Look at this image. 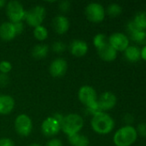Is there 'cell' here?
Wrapping results in <instances>:
<instances>
[{"mask_svg":"<svg viewBox=\"0 0 146 146\" xmlns=\"http://www.w3.org/2000/svg\"><path fill=\"white\" fill-rule=\"evenodd\" d=\"M90 124L93 131L102 135L110 133L115 126L113 117L106 112H101L93 115Z\"/></svg>","mask_w":146,"mask_h":146,"instance_id":"6da1fadb","label":"cell"},{"mask_svg":"<svg viewBox=\"0 0 146 146\" xmlns=\"http://www.w3.org/2000/svg\"><path fill=\"white\" fill-rule=\"evenodd\" d=\"M138 136L137 130L134 127L126 125L115 132L113 141L116 146H131L136 142Z\"/></svg>","mask_w":146,"mask_h":146,"instance_id":"7a4b0ae2","label":"cell"},{"mask_svg":"<svg viewBox=\"0 0 146 146\" xmlns=\"http://www.w3.org/2000/svg\"><path fill=\"white\" fill-rule=\"evenodd\" d=\"M83 125V118L78 114L71 113L63 117L61 121V130L67 136H71L80 133Z\"/></svg>","mask_w":146,"mask_h":146,"instance_id":"3957f363","label":"cell"},{"mask_svg":"<svg viewBox=\"0 0 146 146\" xmlns=\"http://www.w3.org/2000/svg\"><path fill=\"white\" fill-rule=\"evenodd\" d=\"M64 115L61 114H55L52 116L46 118L41 124V132L42 133L48 137L52 138L56 136L61 130V121Z\"/></svg>","mask_w":146,"mask_h":146,"instance_id":"277c9868","label":"cell"},{"mask_svg":"<svg viewBox=\"0 0 146 146\" xmlns=\"http://www.w3.org/2000/svg\"><path fill=\"white\" fill-rule=\"evenodd\" d=\"M6 15L9 21L12 23L22 21L26 15V10L23 8V5L16 0H11L7 2L5 6Z\"/></svg>","mask_w":146,"mask_h":146,"instance_id":"5b68a950","label":"cell"},{"mask_svg":"<svg viewBox=\"0 0 146 146\" xmlns=\"http://www.w3.org/2000/svg\"><path fill=\"white\" fill-rule=\"evenodd\" d=\"M46 9L41 5L34 6L29 10L26 11V15L24 20L26 22L34 28L42 25V22L46 17Z\"/></svg>","mask_w":146,"mask_h":146,"instance_id":"8992f818","label":"cell"},{"mask_svg":"<svg viewBox=\"0 0 146 146\" xmlns=\"http://www.w3.org/2000/svg\"><path fill=\"white\" fill-rule=\"evenodd\" d=\"M78 99L86 109L90 108L97 104V92L90 86H83L78 91Z\"/></svg>","mask_w":146,"mask_h":146,"instance_id":"52a82bcc","label":"cell"},{"mask_svg":"<svg viewBox=\"0 0 146 146\" xmlns=\"http://www.w3.org/2000/svg\"><path fill=\"white\" fill-rule=\"evenodd\" d=\"M85 15L90 22L100 23L106 15L104 7L99 3H90L85 8Z\"/></svg>","mask_w":146,"mask_h":146,"instance_id":"ba28073f","label":"cell"},{"mask_svg":"<svg viewBox=\"0 0 146 146\" xmlns=\"http://www.w3.org/2000/svg\"><path fill=\"white\" fill-rule=\"evenodd\" d=\"M14 127L16 133L22 137L28 136L33 130V121L26 114H20L14 121Z\"/></svg>","mask_w":146,"mask_h":146,"instance_id":"9c48e42d","label":"cell"},{"mask_svg":"<svg viewBox=\"0 0 146 146\" xmlns=\"http://www.w3.org/2000/svg\"><path fill=\"white\" fill-rule=\"evenodd\" d=\"M108 39V44L118 52L125 51L126 49L129 46V38L128 37L122 33H112Z\"/></svg>","mask_w":146,"mask_h":146,"instance_id":"30bf717a","label":"cell"},{"mask_svg":"<svg viewBox=\"0 0 146 146\" xmlns=\"http://www.w3.org/2000/svg\"><path fill=\"white\" fill-rule=\"evenodd\" d=\"M68 68L67 62L61 57L54 59L49 66V73L54 78L63 77Z\"/></svg>","mask_w":146,"mask_h":146,"instance_id":"8fae6325","label":"cell"},{"mask_svg":"<svg viewBox=\"0 0 146 146\" xmlns=\"http://www.w3.org/2000/svg\"><path fill=\"white\" fill-rule=\"evenodd\" d=\"M98 104L101 110L105 112L112 110L117 104V98L114 93L111 92H103L98 98Z\"/></svg>","mask_w":146,"mask_h":146,"instance_id":"7c38bea8","label":"cell"},{"mask_svg":"<svg viewBox=\"0 0 146 146\" xmlns=\"http://www.w3.org/2000/svg\"><path fill=\"white\" fill-rule=\"evenodd\" d=\"M69 48H70V51L71 55L77 57L84 56L89 50L88 44L84 40H82V39L72 40Z\"/></svg>","mask_w":146,"mask_h":146,"instance_id":"4fadbf2b","label":"cell"},{"mask_svg":"<svg viewBox=\"0 0 146 146\" xmlns=\"http://www.w3.org/2000/svg\"><path fill=\"white\" fill-rule=\"evenodd\" d=\"M17 36L14 24L10 21L3 22L0 25V38L3 41H10Z\"/></svg>","mask_w":146,"mask_h":146,"instance_id":"5bb4252c","label":"cell"},{"mask_svg":"<svg viewBox=\"0 0 146 146\" xmlns=\"http://www.w3.org/2000/svg\"><path fill=\"white\" fill-rule=\"evenodd\" d=\"M52 27L58 34H64L67 33L70 28L69 19L63 15H59L54 17L52 21Z\"/></svg>","mask_w":146,"mask_h":146,"instance_id":"9a60e30c","label":"cell"},{"mask_svg":"<svg viewBox=\"0 0 146 146\" xmlns=\"http://www.w3.org/2000/svg\"><path fill=\"white\" fill-rule=\"evenodd\" d=\"M15 99L9 95H0V115H8L15 108Z\"/></svg>","mask_w":146,"mask_h":146,"instance_id":"2e32d148","label":"cell"},{"mask_svg":"<svg viewBox=\"0 0 146 146\" xmlns=\"http://www.w3.org/2000/svg\"><path fill=\"white\" fill-rule=\"evenodd\" d=\"M99 56L105 62H113L117 57V51L108 43L97 50Z\"/></svg>","mask_w":146,"mask_h":146,"instance_id":"e0dca14e","label":"cell"},{"mask_svg":"<svg viewBox=\"0 0 146 146\" xmlns=\"http://www.w3.org/2000/svg\"><path fill=\"white\" fill-rule=\"evenodd\" d=\"M68 141L72 146H89V138L80 133L68 136Z\"/></svg>","mask_w":146,"mask_h":146,"instance_id":"ac0fdd59","label":"cell"},{"mask_svg":"<svg viewBox=\"0 0 146 146\" xmlns=\"http://www.w3.org/2000/svg\"><path fill=\"white\" fill-rule=\"evenodd\" d=\"M125 57L127 61L131 62H138L140 57V49L135 45H129L124 51Z\"/></svg>","mask_w":146,"mask_h":146,"instance_id":"d6986e66","label":"cell"},{"mask_svg":"<svg viewBox=\"0 0 146 146\" xmlns=\"http://www.w3.org/2000/svg\"><path fill=\"white\" fill-rule=\"evenodd\" d=\"M49 52V47L45 44H39L33 47L32 49V56L36 59H43L45 58Z\"/></svg>","mask_w":146,"mask_h":146,"instance_id":"ffe728a7","label":"cell"},{"mask_svg":"<svg viewBox=\"0 0 146 146\" xmlns=\"http://www.w3.org/2000/svg\"><path fill=\"white\" fill-rule=\"evenodd\" d=\"M132 21H133L135 26L138 27V29L146 31V12H144V11L138 12L135 15L133 20Z\"/></svg>","mask_w":146,"mask_h":146,"instance_id":"44dd1931","label":"cell"},{"mask_svg":"<svg viewBox=\"0 0 146 146\" xmlns=\"http://www.w3.org/2000/svg\"><path fill=\"white\" fill-rule=\"evenodd\" d=\"M33 33H34V37L39 41H44L48 37V30L43 25L34 27Z\"/></svg>","mask_w":146,"mask_h":146,"instance_id":"7402d4cb","label":"cell"},{"mask_svg":"<svg viewBox=\"0 0 146 146\" xmlns=\"http://www.w3.org/2000/svg\"><path fill=\"white\" fill-rule=\"evenodd\" d=\"M130 37L133 41H135L140 44H143L144 46L146 45V31L137 30V31L132 33L130 34Z\"/></svg>","mask_w":146,"mask_h":146,"instance_id":"603a6c76","label":"cell"},{"mask_svg":"<svg viewBox=\"0 0 146 146\" xmlns=\"http://www.w3.org/2000/svg\"><path fill=\"white\" fill-rule=\"evenodd\" d=\"M121 12H122V8L119 3H113L108 6L107 13L111 17H117L121 14Z\"/></svg>","mask_w":146,"mask_h":146,"instance_id":"cb8c5ba5","label":"cell"},{"mask_svg":"<svg viewBox=\"0 0 146 146\" xmlns=\"http://www.w3.org/2000/svg\"><path fill=\"white\" fill-rule=\"evenodd\" d=\"M108 43V39L107 38V36L104 33H97L94 38H93V44L94 46L98 50L99 48L102 47L103 45H105L106 44Z\"/></svg>","mask_w":146,"mask_h":146,"instance_id":"d4e9b609","label":"cell"},{"mask_svg":"<svg viewBox=\"0 0 146 146\" xmlns=\"http://www.w3.org/2000/svg\"><path fill=\"white\" fill-rule=\"evenodd\" d=\"M12 69V64L9 61H2L0 62V74H8Z\"/></svg>","mask_w":146,"mask_h":146,"instance_id":"484cf974","label":"cell"},{"mask_svg":"<svg viewBox=\"0 0 146 146\" xmlns=\"http://www.w3.org/2000/svg\"><path fill=\"white\" fill-rule=\"evenodd\" d=\"M52 49L54 52L56 53H62L66 49V45L64 42L62 41H55L53 44H52Z\"/></svg>","mask_w":146,"mask_h":146,"instance_id":"4316f807","label":"cell"},{"mask_svg":"<svg viewBox=\"0 0 146 146\" xmlns=\"http://www.w3.org/2000/svg\"><path fill=\"white\" fill-rule=\"evenodd\" d=\"M138 135L146 138V122H142L138 125V127L136 128Z\"/></svg>","mask_w":146,"mask_h":146,"instance_id":"83f0119b","label":"cell"},{"mask_svg":"<svg viewBox=\"0 0 146 146\" xmlns=\"http://www.w3.org/2000/svg\"><path fill=\"white\" fill-rule=\"evenodd\" d=\"M59 9L61 12H67L71 9V3L69 1H62L59 3Z\"/></svg>","mask_w":146,"mask_h":146,"instance_id":"f1b7e54d","label":"cell"},{"mask_svg":"<svg viewBox=\"0 0 146 146\" xmlns=\"http://www.w3.org/2000/svg\"><path fill=\"white\" fill-rule=\"evenodd\" d=\"M9 83V77L8 74H0V87H5Z\"/></svg>","mask_w":146,"mask_h":146,"instance_id":"f546056e","label":"cell"},{"mask_svg":"<svg viewBox=\"0 0 146 146\" xmlns=\"http://www.w3.org/2000/svg\"><path fill=\"white\" fill-rule=\"evenodd\" d=\"M46 146H63V143L60 139L56 138H52L46 143Z\"/></svg>","mask_w":146,"mask_h":146,"instance_id":"4dcf8cb0","label":"cell"},{"mask_svg":"<svg viewBox=\"0 0 146 146\" xmlns=\"http://www.w3.org/2000/svg\"><path fill=\"white\" fill-rule=\"evenodd\" d=\"M14 24V27H15V32H16V34L19 35L21 34L23 30H24V25L22 23V21H19V22H15L13 23Z\"/></svg>","mask_w":146,"mask_h":146,"instance_id":"1f68e13d","label":"cell"},{"mask_svg":"<svg viewBox=\"0 0 146 146\" xmlns=\"http://www.w3.org/2000/svg\"><path fill=\"white\" fill-rule=\"evenodd\" d=\"M0 146H15L14 142L8 138L0 139Z\"/></svg>","mask_w":146,"mask_h":146,"instance_id":"d6a6232c","label":"cell"},{"mask_svg":"<svg viewBox=\"0 0 146 146\" xmlns=\"http://www.w3.org/2000/svg\"><path fill=\"white\" fill-rule=\"evenodd\" d=\"M134 118L131 114H126L124 115V121L125 123H126V125H131L132 122H133Z\"/></svg>","mask_w":146,"mask_h":146,"instance_id":"836d02e7","label":"cell"},{"mask_svg":"<svg viewBox=\"0 0 146 146\" xmlns=\"http://www.w3.org/2000/svg\"><path fill=\"white\" fill-rule=\"evenodd\" d=\"M140 57L146 61V45L143 46V48L140 50Z\"/></svg>","mask_w":146,"mask_h":146,"instance_id":"e575fe53","label":"cell"},{"mask_svg":"<svg viewBox=\"0 0 146 146\" xmlns=\"http://www.w3.org/2000/svg\"><path fill=\"white\" fill-rule=\"evenodd\" d=\"M6 4H7V2H6V1H4V0H0V9L5 7Z\"/></svg>","mask_w":146,"mask_h":146,"instance_id":"d590c367","label":"cell"},{"mask_svg":"<svg viewBox=\"0 0 146 146\" xmlns=\"http://www.w3.org/2000/svg\"><path fill=\"white\" fill-rule=\"evenodd\" d=\"M27 146H41L40 144H37V143H33V144H30Z\"/></svg>","mask_w":146,"mask_h":146,"instance_id":"8d00e7d4","label":"cell"}]
</instances>
